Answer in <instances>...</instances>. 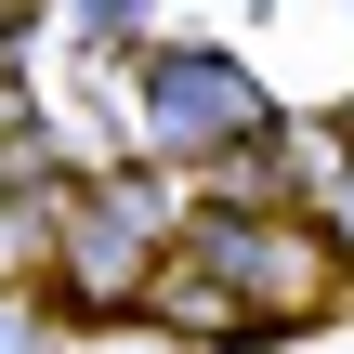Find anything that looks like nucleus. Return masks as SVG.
<instances>
[{
	"label": "nucleus",
	"instance_id": "2",
	"mask_svg": "<svg viewBox=\"0 0 354 354\" xmlns=\"http://www.w3.org/2000/svg\"><path fill=\"white\" fill-rule=\"evenodd\" d=\"M131 105H145V145L158 158H263V92H250V66L236 53H197V39H145V66H131Z\"/></svg>",
	"mask_w": 354,
	"mask_h": 354
},
{
	"label": "nucleus",
	"instance_id": "1",
	"mask_svg": "<svg viewBox=\"0 0 354 354\" xmlns=\"http://www.w3.org/2000/svg\"><path fill=\"white\" fill-rule=\"evenodd\" d=\"M171 197L145 184V171H92L79 197H66V223H53V263H66V302L79 315H118V302H145L158 289V263H171Z\"/></svg>",
	"mask_w": 354,
	"mask_h": 354
}]
</instances>
